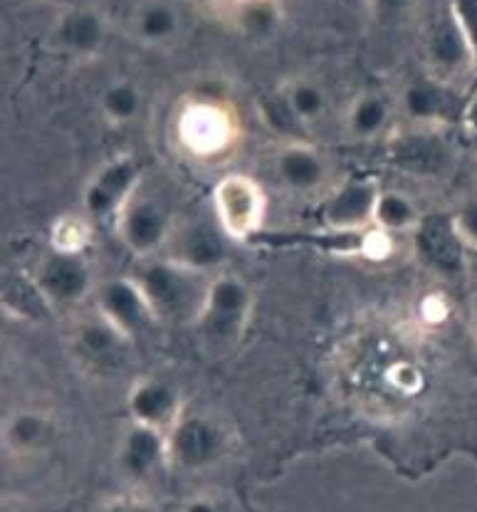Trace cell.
Masks as SVG:
<instances>
[{"label": "cell", "mask_w": 477, "mask_h": 512, "mask_svg": "<svg viewBox=\"0 0 477 512\" xmlns=\"http://www.w3.org/2000/svg\"><path fill=\"white\" fill-rule=\"evenodd\" d=\"M131 278L139 282L159 325H196L213 275L196 273L156 255L139 260Z\"/></svg>", "instance_id": "cell-1"}, {"label": "cell", "mask_w": 477, "mask_h": 512, "mask_svg": "<svg viewBox=\"0 0 477 512\" xmlns=\"http://www.w3.org/2000/svg\"><path fill=\"white\" fill-rule=\"evenodd\" d=\"M255 295L243 278L233 273L213 275L208 287L206 305L193 327L201 334L203 344L213 352H228L243 339L253 317Z\"/></svg>", "instance_id": "cell-2"}, {"label": "cell", "mask_w": 477, "mask_h": 512, "mask_svg": "<svg viewBox=\"0 0 477 512\" xmlns=\"http://www.w3.org/2000/svg\"><path fill=\"white\" fill-rule=\"evenodd\" d=\"M238 134V114L225 99H188L176 114L178 146L198 161H213L228 154L238 141Z\"/></svg>", "instance_id": "cell-3"}, {"label": "cell", "mask_w": 477, "mask_h": 512, "mask_svg": "<svg viewBox=\"0 0 477 512\" xmlns=\"http://www.w3.org/2000/svg\"><path fill=\"white\" fill-rule=\"evenodd\" d=\"M169 466L183 473H203L220 466L230 453V433L225 423L206 411H183L176 426L166 433Z\"/></svg>", "instance_id": "cell-4"}, {"label": "cell", "mask_w": 477, "mask_h": 512, "mask_svg": "<svg viewBox=\"0 0 477 512\" xmlns=\"http://www.w3.org/2000/svg\"><path fill=\"white\" fill-rule=\"evenodd\" d=\"M174 213H171L169 203L161 201L159 196L149 191L141 184L139 191L129 198L127 206L119 211L117 235L134 258L146 260L156 258L164 250L166 240L174 231Z\"/></svg>", "instance_id": "cell-5"}, {"label": "cell", "mask_w": 477, "mask_h": 512, "mask_svg": "<svg viewBox=\"0 0 477 512\" xmlns=\"http://www.w3.org/2000/svg\"><path fill=\"white\" fill-rule=\"evenodd\" d=\"M230 243L216 218H186L176 221L161 255L188 270L218 275L228 260Z\"/></svg>", "instance_id": "cell-6"}, {"label": "cell", "mask_w": 477, "mask_h": 512, "mask_svg": "<svg viewBox=\"0 0 477 512\" xmlns=\"http://www.w3.org/2000/svg\"><path fill=\"white\" fill-rule=\"evenodd\" d=\"M267 196L248 174H228L213 188V216L230 240H250L260 233Z\"/></svg>", "instance_id": "cell-7"}, {"label": "cell", "mask_w": 477, "mask_h": 512, "mask_svg": "<svg viewBox=\"0 0 477 512\" xmlns=\"http://www.w3.org/2000/svg\"><path fill=\"white\" fill-rule=\"evenodd\" d=\"M30 278L52 310L82 305L87 297H94L99 285L85 253H60V250H52L50 255L40 258Z\"/></svg>", "instance_id": "cell-8"}, {"label": "cell", "mask_w": 477, "mask_h": 512, "mask_svg": "<svg viewBox=\"0 0 477 512\" xmlns=\"http://www.w3.org/2000/svg\"><path fill=\"white\" fill-rule=\"evenodd\" d=\"M94 310L129 342H136L159 327V320H156L144 290L131 275L99 282L97 292H94Z\"/></svg>", "instance_id": "cell-9"}, {"label": "cell", "mask_w": 477, "mask_h": 512, "mask_svg": "<svg viewBox=\"0 0 477 512\" xmlns=\"http://www.w3.org/2000/svg\"><path fill=\"white\" fill-rule=\"evenodd\" d=\"M144 184V171L134 156H117L99 166L82 193V213L89 221H117L119 211Z\"/></svg>", "instance_id": "cell-10"}, {"label": "cell", "mask_w": 477, "mask_h": 512, "mask_svg": "<svg viewBox=\"0 0 477 512\" xmlns=\"http://www.w3.org/2000/svg\"><path fill=\"white\" fill-rule=\"evenodd\" d=\"M401 112L421 129L463 122L468 99L443 77H416L401 90Z\"/></svg>", "instance_id": "cell-11"}, {"label": "cell", "mask_w": 477, "mask_h": 512, "mask_svg": "<svg viewBox=\"0 0 477 512\" xmlns=\"http://www.w3.org/2000/svg\"><path fill=\"white\" fill-rule=\"evenodd\" d=\"M381 188L374 179H347L322 201V223L334 233H364L374 226Z\"/></svg>", "instance_id": "cell-12"}, {"label": "cell", "mask_w": 477, "mask_h": 512, "mask_svg": "<svg viewBox=\"0 0 477 512\" xmlns=\"http://www.w3.org/2000/svg\"><path fill=\"white\" fill-rule=\"evenodd\" d=\"M127 411L131 423L169 433L186 411L181 391L159 376H141L129 386Z\"/></svg>", "instance_id": "cell-13"}, {"label": "cell", "mask_w": 477, "mask_h": 512, "mask_svg": "<svg viewBox=\"0 0 477 512\" xmlns=\"http://www.w3.org/2000/svg\"><path fill=\"white\" fill-rule=\"evenodd\" d=\"M131 344L134 342L122 337L117 329L107 325L99 315L94 320L77 325L75 332H72V352H75L77 362L89 374L97 376H109L119 372L124 367V362H127Z\"/></svg>", "instance_id": "cell-14"}, {"label": "cell", "mask_w": 477, "mask_h": 512, "mask_svg": "<svg viewBox=\"0 0 477 512\" xmlns=\"http://www.w3.org/2000/svg\"><path fill=\"white\" fill-rule=\"evenodd\" d=\"M166 466H169L166 433L149 426H139V423H131L117 446V468L122 473V478L136 485L149 483Z\"/></svg>", "instance_id": "cell-15"}, {"label": "cell", "mask_w": 477, "mask_h": 512, "mask_svg": "<svg viewBox=\"0 0 477 512\" xmlns=\"http://www.w3.org/2000/svg\"><path fill=\"white\" fill-rule=\"evenodd\" d=\"M275 176L282 186L297 196L324 191L332 179L329 159L309 141L282 144L275 154Z\"/></svg>", "instance_id": "cell-16"}, {"label": "cell", "mask_w": 477, "mask_h": 512, "mask_svg": "<svg viewBox=\"0 0 477 512\" xmlns=\"http://www.w3.org/2000/svg\"><path fill=\"white\" fill-rule=\"evenodd\" d=\"M416 243L421 258H426V263H431L438 273L453 275L470 268V248L458 233L453 216L423 218L416 228Z\"/></svg>", "instance_id": "cell-17"}, {"label": "cell", "mask_w": 477, "mask_h": 512, "mask_svg": "<svg viewBox=\"0 0 477 512\" xmlns=\"http://www.w3.org/2000/svg\"><path fill=\"white\" fill-rule=\"evenodd\" d=\"M55 441V423L43 409H18L3 423V446L15 458L43 456Z\"/></svg>", "instance_id": "cell-18"}, {"label": "cell", "mask_w": 477, "mask_h": 512, "mask_svg": "<svg viewBox=\"0 0 477 512\" xmlns=\"http://www.w3.org/2000/svg\"><path fill=\"white\" fill-rule=\"evenodd\" d=\"M391 117V99L381 92H364L351 99L344 114V132L351 141H374L389 129Z\"/></svg>", "instance_id": "cell-19"}, {"label": "cell", "mask_w": 477, "mask_h": 512, "mask_svg": "<svg viewBox=\"0 0 477 512\" xmlns=\"http://www.w3.org/2000/svg\"><path fill=\"white\" fill-rule=\"evenodd\" d=\"M423 223L421 206L398 188H381L374 211V228L381 233H411Z\"/></svg>", "instance_id": "cell-20"}, {"label": "cell", "mask_w": 477, "mask_h": 512, "mask_svg": "<svg viewBox=\"0 0 477 512\" xmlns=\"http://www.w3.org/2000/svg\"><path fill=\"white\" fill-rule=\"evenodd\" d=\"M258 117L267 127V132L280 139L282 144L309 141V127L302 122L300 114L295 112V107H292L282 90L258 99Z\"/></svg>", "instance_id": "cell-21"}, {"label": "cell", "mask_w": 477, "mask_h": 512, "mask_svg": "<svg viewBox=\"0 0 477 512\" xmlns=\"http://www.w3.org/2000/svg\"><path fill=\"white\" fill-rule=\"evenodd\" d=\"M431 57L435 65L440 67V72H443V80H448V75L463 70V67L473 72L468 43H465V35L453 13L443 23L435 25L431 35Z\"/></svg>", "instance_id": "cell-22"}, {"label": "cell", "mask_w": 477, "mask_h": 512, "mask_svg": "<svg viewBox=\"0 0 477 512\" xmlns=\"http://www.w3.org/2000/svg\"><path fill=\"white\" fill-rule=\"evenodd\" d=\"M99 112L114 127L134 124L144 112V94L129 80H117L99 94Z\"/></svg>", "instance_id": "cell-23"}, {"label": "cell", "mask_w": 477, "mask_h": 512, "mask_svg": "<svg viewBox=\"0 0 477 512\" xmlns=\"http://www.w3.org/2000/svg\"><path fill=\"white\" fill-rule=\"evenodd\" d=\"M104 40V25L89 10H77L62 18L60 23V43L67 50L77 52V55H92L99 50Z\"/></svg>", "instance_id": "cell-24"}, {"label": "cell", "mask_w": 477, "mask_h": 512, "mask_svg": "<svg viewBox=\"0 0 477 512\" xmlns=\"http://www.w3.org/2000/svg\"><path fill=\"white\" fill-rule=\"evenodd\" d=\"M52 250L60 253H85L92 243V221L85 213H67L52 226Z\"/></svg>", "instance_id": "cell-25"}, {"label": "cell", "mask_w": 477, "mask_h": 512, "mask_svg": "<svg viewBox=\"0 0 477 512\" xmlns=\"http://www.w3.org/2000/svg\"><path fill=\"white\" fill-rule=\"evenodd\" d=\"M282 92L287 94L290 104L295 107V112L300 114V119L307 124V127L317 124L319 119H324V114H327V109H329L327 92H324L317 82L295 80V82H290V85H287Z\"/></svg>", "instance_id": "cell-26"}, {"label": "cell", "mask_w": 477, "mask_h": 512, "mask_svg": "<svg viewBox=\"0 0 477 512\" xmlns=\"http://www.w3.org/2000/svg\"><path fill=\"white\" fill-rule=\"evenodd\" d=\"M178 18L169 5L154 3L141 10L139 15V35L146 43H164L176 33Z\"/></svg>", "instance_id": "cell-27"}, {"label": "cell", "mask_w": 477, "mask_h": 512, "mask_svg": "<svg viewBox=\"0 0 477 512\" xmlns=\"http://www.w3.org/2000/svg\"><path fill=\"white\" fill-rule=\"evenodd\" d=\"M450 13L458 20L460 30L465 35V43L470 50V62H473V72L477 85V0H453V10Z\"/></svg>", "instance_id": "cell-28"}, {"label": "cell", "mask_w": 477, "mask_h": 512, "mask_svg": "<svg viewBox=\"0 0 477 512\" xmlns=\"http://www.w3.org/2000/svg\"><path fill=\"white\" fill-rule=\"evenodd\" d=\"M453 221L455 226H458V233L463 235V240L468 243V248L477 253V196L465 198V201L460 203Z\"/></svg>", "instance_id": "cell-29"}, {"label": "cell", "mask_w": 477, "mask_h": 512, "mask_svg": "<svg viewBox=\"0 0 477 512\" xmlns=\"http://www.w3.org/2000/svg\"><path fill=\"white\" fill-rule=\"evenodd\" d=\"M181 512H228V508L213 495H196L183 505Z\"/></svg>", "instance_id": "cell-30"}, {"label": "cell", "mask_w": 477, "mask_h": 512, "mask_svg": "<svg viewBox=\"0 0 477 512\" xmlns=\"http://www.w3.org/2000/svg\"><path fill=\"white\" fill-rule=\"evenodd\" d=\"M104 512H156L149 503L144 500H117V503L109 505Z\"/></svg>", "instance_id": "cell-31"}, {"label": "cell", "mask_w": 477, "mask_h": 512, "mask_svg": "<svg viewBox=\"0 0 477 512\" xmlns=\"http://www.w3.org/2000/svg\"><path fill=\"white\" fill-rule=\"evenodd\" d=\"M463 124L470 129V132L477 134V92L473 94V97L468 99V107H465Z\"/></svg>", "instance_id": "cell-32"}, {"label": "cell", "mask_w": 477, "mask_h": 512, "mask_svg": "<svg viewBox=\"0 0 477 512\" xmlns=\"http://www.w3.org/2000/svg\"><path fill=\"white\" fill-rule=\"evenodd\" d=\"M408 3H411V0H379L381 8L389 10V13H396V10H403Z\"/></svg>", "instance_id": "cell-33"}, {"label": "cell", "mask_w": 477, "mask_h": 512, "mask_svg": "<svg viewBox=\"0 0 477 512\" xmlns=\"http://www.w3.org/2000/svg\"><path fill=\"white\" fill-rule=\"evenodd\" d=\"M470 317H473V332H475V339H477V292L473 297V312H470Z\"/></svg>", "instance_id": "cell-34"}, {"label": "cell", "mask_w": 477, "mask_h": 512, "mask_svg": "<svg viewBox=\"0 0 477 512\" xmlns=\"http://www.w3.org/2000/svg\"><path fill=\"white\" fill-rule=\"evenodd\" d=\"M470 270L477 275V253L475 250H470Z\"/></svg>", "instance_id": "cell-35"}]
</instances>
